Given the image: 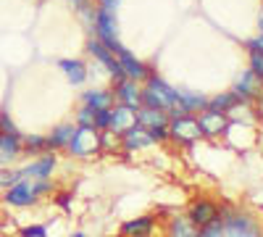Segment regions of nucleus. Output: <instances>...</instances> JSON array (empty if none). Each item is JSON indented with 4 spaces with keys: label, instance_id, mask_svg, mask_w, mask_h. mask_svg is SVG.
I'll return each mask as SVG.
<instances>
[{
    "label": "nucleus",
    "instance_id": "22",
    "mask_svg": "<svg viewBox=\"0 0 263 237\" xmlns=\"http://www.w3.org/2000/svg\"><path fill=\"white\" fill-rule=\"evenodd\" d=\"M137 124H142L145 129L166 126V124H168V114H166V111H156V108H145V105H140V108H137Z\"/></svg>",
    "mask_w": 263,
    "mask_h": 237
},
{
    "label": "nucleus",
    "instance_id": "15",
    "mask_svg": "<svg viewBox=\"0 0 263 237\" xmlns=\"http://www.w3.org/2000/svg\"><path fill=\"white\" fill-rule=\"evenodd\" d=\"M137 124V111L129 108V105H121V103H114L111 108V121H108V132H114L116 137H121L129 126Z\"/></svg>",
    "mask_w": 263,
    "mask_h": 237
},
{
    "label": "nucleus",
    "instance_id": "29",
    "mask_svg": "<svg viewBox=\"0 0 263 237\" xmlns=\"http://www.w3.org/2000/svg\"><path fill=\"white\" fill-rule=\"evenodd\" d=\"M16 132H18V126L13 124L11 114L3 108V111H0V135H16Z\"/></svg>",
    "mask_w": 263,
    "mask_h": 237
},
{
    "label": "nucleus",
    "instance_id": "19",
    "mask_svg": "<svg viewBox=\"0 0 263 237\" xmlns=\"http://www.w3.org/2000/svg\"><path fill=\"white\" fill-rule=\"evenodd\" d=\"M58 69L63 71V77L69 79L74 87L84 84L87 77H90V71H87V66H84V61H79V58H61L58 61Z\"/></svg>",
    "mask_w": 263,
    "mask_h": 237
},
{
    "label": "nucleus",
    "instance_id": "10",
    "mask_svg": "<svg viewBox=\"0 0 263 237\" xmlns=\"http://www.w3.org/2000/svg\"><path fill=\"white\" fill-rule=\"evenodd\" d=\"M232 93L237 95V100H242V103H250V105H253L255 100L263 98V82H260V77H258L255 71L245 69L242 74L237 77Z\"/></svg>",
    "mask_w": 263,
    "mask_h": 237
},
{
    "label": "nucleus",
    "instance_id": "4",
    "mask_svg": "<svg viewBox=\"0 0 263 237\" xmlns=\"http://www.w3.org/2000/svg\"><path fill=\"white\" fill-rule=\"evenodd\" d=\"M66 150L74 158H92L95 153H100V132L95 126H74V135Z\"/></svg>",
    "mask_w": 263,
    "mask_h": 237
},
{
    "label": "nucleus",
    "instance_id": "36",
    "mask_svg": "<svg viewBox=\"0 0 263 237\" xmlns=\"http://www.w3.org/2000/svg\"><path fill=\"white\" fill-rule=\"evenodd\" d=\"M258 29L263 32V8H260V16H258Z\"/></svg>",
    "mask_w": 263,
    "mask_h": 237
},
{
    "label": "nucleus",
    "instance_id": "16",
    "mask_svg": "<svg viewBox=\"0 0 263 237\" xmlns=\"http://www.w3.org/2000/svg\"><path fill=\"white\" fill-rule=\"evenodd\" d=\"M153 232H156V216H150V213L137 219H126L119 229L121 237H153Z\"/></svg>",
    "mask_w": 263,
    "mask_h": 237
},
{
    "label": "nucleus",
    "instance_id": "2",
    "mask_svg": "<svg viewBox=\"0 0 263 237\" xmlns=\"http://www.w3.org/2000/svg\"><path fill=\"white\" fill-rule=\"evenodd\" d=\"M174 103H177V87H171L163 77L150 74L142 84V105L168 114L174 108Z\"/></svg>",
    "mask_w": 263,
    "mask_h": 237
},
{
    "label": "nucleus",
    "instance_id": "35",
    "mask_svg": "<svg viewBox=\"0 0 263 237\" xmlns=\"http://www.w3.org/2000/svg\"><path fill=\"white\" fill-rule=\"evenodd\" d=\"M71 198H74V195H69V192H63V195H58V206H61L63 211H71Z\"/></svg>",
    "mask_w": 263,
    "mask_h": 237
},
{
    "label": "nucleus",
    "instance_id": "9",
    "mask_svg": "<svg viewBox=\"0 0 263 237\" xmlns=\"http://www.w3.org/2000/svg\"><path fill=\"white\" fill-rule=\"evenodd\" d=\"M195 119H197V126H200V135L208 140L221 137L229 126V114L216 111V108H203L200 114H195Z\"/></svg>",
    "mask_w": 263,
    "mask_h": 237
},
{
    "label": "nucleus",
    "instance_id": "34",
    "mask_svg": "<svg viewBox=\"0 0 263 237\" xmlns=\"http://www.w3.org/2000/svg\"><path fill=\"white\" fill-rule=\"evenodd\" d=\"M119 6H121V0H98V8H103L108 13H116Z\"/></svg>",
    "mask_w": 263,
    "mask_h": 237
},
{
    "label": "nucleus",
    "instance_id": "3",
    "mask_svg": "<svg viewBox=\"0 0 263 237\" xmlns=\"http://www.w3.org/2000/svg\"><path fill=\"white\" fill-rule=\"evenodd\" d=\"M218 219H221V224H224V234L227 237H263L260 224L250 216V213L239 211L234 206L218 208Z\"/></svg>",
    "mask_w": 263,
    "mask_h": 237
},
{
    "label": "nucleus",
    "instance_id": "26",
    "mask_svg": "<svg viewBox=\"0 0 263 237\" xmlns=\"http://www.w3.org/2000/svg\"><path fill=\"white\" fill-rule=\"evenodd\" d=\"M21 179V171L11 169V166H0V190H8L11 185H16Z\"/></svg>",
    "mask_w": 263,
    "mask_h": 237
},
{
    "label": "nucleus",
    "instance_id": "23",
    "mask_svg": "<svg viewBox=\"0 0 263 237\" xmlns=\"http://www.w3.org/2000/svg\"><path fill=\"white\" fill-rule=\"evenodd\" d=\"M21 145H24L27 156H40L48 150V137L45 135H21Z\"/></svg>",
    "mask_w": 263,
    "mask_h": 237
},
{
    "label": "nucleus",
    "instance_id": "32",
    "mask_svg": "<svg viewBox=\"0 0 263 237\" xmlns=\"http://www.w3.org/2000/svg\"><path fill=\"white\" fill-rule=\"evenodd\" d=\"M108 121H111V108H108V111H95V129H98V132L108 129Z\"/></svg>",
    "mask_w": 263,
    "mask_h": 237
},
{
    "label": "nucleus",
    "instance_id": "11",
    "mask_svg": "<svg viewBox=\"0 0 263 237\" xmlns=\"http://www.w3.org/2000/svg\"><path fill=\"white\" fill-rule=\"evenodd\" d=\"M114 56H116V61H119V66H121V71H124V77L126 79H135V82H145L153 71L147 69V63H142L135 53H132L129 48H119V50H114Z\"/></svg>",
    "mask_w": 263,
    "mask_h": 237
},
{
    "label": "nucleus",
    "instance_id": "14",
    "mask_svg": "<svg viewBox=\"0 0 263 237\" xmlns=\"http://www.w3.org/2000/svg\"><path fill=\"white\" fill-rule=\"evenodd\" d=\"M119 145L126 150V153H137V150H145L150 145H156L150 137V132L142 126V124H135V126H129L126 132L119 137Z\"/></svg>",
    "mask_w": 263,
    "mask_h": 237
},
{
    "label": "nucleus",
    "instance_id": "37",
    "mask_svg": "<svg viewBox=\"0 0 263 237\" xmlns=\"http://www.w3.org/2000/svg\"><path fill=\"white\" fill-rule=\"evenodd\" d=\"M71 237H87L84 232H71Z\"/></svg>",
    "mask_w": 263,
    "mask_h": 237
},
{
    "label": "nucleus",
    "instance_id": "18",
    "mask_svg": "<svg viewBox=\"0 0 263 237\" xmlns=\"http://www.w3.org/2000/svg\"><path fill=\"white\" fill-rule=\"evenodd\" d=\"M166 237H200V227H195L187 213H174L166 222Z\"/></svg>",
    "mask_w": 263,
    "mask_h": 237
},
{
    "label": "nucleus",
    "instance_id": "7",
    "mask_svg": "<svg viewBox=\"0 0 263 237\" xmlns=\"http://www.w3.org/2000/svg\"><path fill=\"white\" fill-rule=\"evenodd\" d=\"M87 53H90L100 66L108 71V77H111L114 82L116 79H124V71H121V66H119V61H116V56H114V50L105 45V42H100L98 37H90L87 40Z\"/></svg>",
    "mask_w": 263,
    "mask_h": 237
},
{
    "label": "nucleus",
    "instance_id": "5",
    "mask_svg": "<svg viewBox=\"0 0 263 237\" xmlns=\"http://www.w3.org/2000/svg\"><path fill=\"white\" fill-rule=\"evenodd\" d=\"M203 135H200V126H197V119L192 114L187 116H171L168 119V140L171 142H177L182 148L197 142Z\"/></svg>",
    "mask_w": 263,
    "mask_h": 237
},
{
    "label": "nucleus",
    "instance_id": "1",
    "mask_svg": "<svg viewBox=\"0 0 263 237\" xmlns=\"http://www.w3.org/2000/svg\"><path fill=\"white\" fill-rule=\"evenodd\" d=\"M50 192H53L50 179H18L16 185L3 190V203L11 208H29V206H37Z\"/></svg>",
    "mask_w": 263,
    "mask_h": 237
},
{
    "label": "nucleus",
    "instance_id": "6",
    "mask_svg": "<svg viewBox=\"0 0 263 237\" xmlns=\"http://www.w3.org/2000/svg\"><path fill=\"white\" fill-rule=\"evenodd\" d=\"M92 32L100 42H105L111 50H119L121 48V40H119V19L116 13H108L103 8L95 11V21H92Z\"/></svg>",
    "mask_w": 263,
    "mask_h": 237
},
{
    "label": "nucleus",
    "instance_id": "30",
    "mask_svg": "<svg viewBox=\"0 0 263 237\" xmlns=\"http://www.w3.org/2000/svg\"><path fill=\"white\" fill-rule=\"evenodd\" d=\"M248 69L255 71L260 77V82H263V56L260 53H248Z\"/></svg>",
    "mask_w": 263,
    "mask_h": 237
},
{
    "label": "nucleus",
    "instance_id": "13",
    "mask_svg": "<svg viewBox=\"0 0 263 237\" xmlns=\"http://www.w3.org/2000/svg\"><path fill=\"white\" fill-rule=\"evenodd\" d=\"M187 219L195 224V227H205L211 222L218 219V206L208 198H195L187 208Z\"/></svg>",
    "mask_w": 263,
    "mask_h": 237
},
{
    "label": "nucleus",
    "instance_id": "24",
    "mask_svg": "<svg viewBox=\"0 0 263 237\" xmlns=\"http://www.w3.org/2000/svg\"><path fill=\"white\" fill-rule=\"evenodd\" d=\"M237 103H239V100H237V95L229 90V93H218V95L208 98V105H205V108H216V111H224V114H229Z\"/></svg>",
    "mask_w": 263,
    "mask_h": 237
},
{
    "label": "nucleus",
    "instance_id": "31",
    "mask_svg": "<svg viewBox=\"0 0 263 237\" xmlns=\"http://www.w3.org/2000/svg\"><path fill=\"white\" fill-rule=\"evenodd\" d=\"M21 237H48V227L45 224H29L18 232Z\"/></svg>",
    "mask_w": 263,
    "mask_h": 237
},
{
    "label": "nucleus",
    "instance_id": "12",
    "mask_svg": "<svg viewBox=\"0 0 263 237\" xmlns=\"http://www.w3.org/2000/svg\"><path fill=\"white\" fill-rule=\"evenodd\" d=\"M114 98H116V103H121V105H129V108H140L142 105V87H140V82H135V79H116L114 82Z\"/></svg>",
    "mask_w": 263,
    "mask_h": 237
},
{
    "label": "nucleus",
    "instance_id": "28",
    "mask_svg": "<svg viewBox=\"0 0 263 237\" xmlns=\"http://www.w3.org/2000/svg\"><path fill=\"white\" fill-rule=\"evenodd\" d=\"M200 237H227V234H224V224H221V219H216V222L200 227Z\"/></svg>",
    "mask_w": 263,
    "mask_h": 237
},
{
    "label": "nucleus",
    "instance_id": "21",
    "mask_svg": "<svg viewBox=\"0 0 263 237\" xmlns=\"http://www.w3.org/2000/svg\"><path fill=\"white\" fill-rule=\"evenodd\" d=\"M74 126L77 124H58V126H53V132L45 135L48 137V150H53V153L66 150V145H69V140L74 135Z\"/></svg>",
    "mask_w": 263,
    "mask_h": 237
},
{
    "label": "nucleus",
    "instance_id": "27",
    "mask_svg": "<svg viewBox=\"0 0 263 237\" xmlns=\"http://www.w3.org/2000/svg\"><path fill=\"white\" fill-rule=\"evenodd\" d=\"M74 124L77 126H95V111L82 105V108L77 111V116H74Z\"/></svg>",
    "mask_w": 263,
    "mask_h": 237
},
{
    "label": "nucleus",
    "instance_id": "33",
    "mask_svg": "<svg viewBox=\"0 0 263 237\" xmlns=\"http://www.w3.org/2000/svg\"><path fill=\"white\" fill-rule=\"evenodd\" d=\"M245 48H248V53H260V56H263V32L255 34V37H250V40L245 42Z\"/></svg>",
    "mask_w": 263,
    "mask_h": 237
},
{
    "label": "nucleus",
    "instance_id": "25",
    "mask_svg": "<svg viewBox=\"0 0 263 237\" xmlns=\"http://www.w3.org/2000/svg\"><path fill=\"white\" fill-rule=\"evenodd\" d=\"M69 3L74 6V11L79 13V19L84 21V24H90L92 27V21H95V3H92V0H69Z\"/></svg>",
    "mask_w": 263,
    "mask_h": 237
},
{
    "label": "nucleus",
    "instance_id": "17",
    "mask_svg": "<svg viewBox=\"0 0 263 237\" xmlns=\"http://www.w3.org/2000/svg\"><path fill=\"white\" fill-rule=\"evenodd\" d=\"M114 90H108V87H92V90H84L82 93V105H87V108H92V111H108V108H114Z\"/></svg>",
    "mask_w": 263,
    "mask_h": 237
},
{
    "label": "nucleus",
    "instance_id": "20",
    "mask_svg": "<svg viewBox=\"0 0 263 237\" xmlns=\"http://www.w3.org/2000/svg\"><path fill=\"white\" fill-rule=\"evenodd\" d=\"M0 156H3V161L11 166L16 158L24 156V145H21V132L16 135H0Z\"/></svg>",
    "mask_w": 263,
    "mask_h": 237
},
{
    "label": "nucleus",
    "instance_id": "8",
    "mask_svg": "<svg viewBox=\"0 0 263 237\" xmlns=\"http://www.w3.org/2000/svg\"><path fill=\"white\" fill-rule=\"evenodd\" d=\"M55 166H58V156L53 150H45V153H40L29 163L18 166V171H21V179H50Z\"/></svg>",
    "mask_w": 263,
    "mask_h": 237
}]
</instances>
